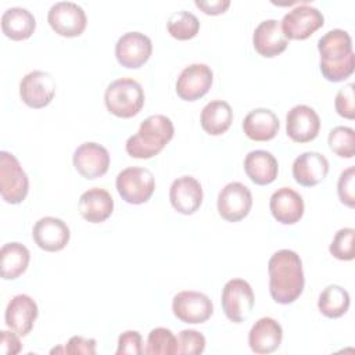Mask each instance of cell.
Returning <instances> with one entry per match:
<instances>
[{"mask_svg":"<svg viewBox=\"0 0 355 355\" xmlns=\"http://www.w3.org/2000/svg\"><path fill=\"white\" fill-rule=\"evenodd\" d=\"M269 293L277 304H293L304 291L302 261L293 250L276 251L268 262Z\"/></svg>","mask_w":355,"mask_h":355,"instance_id":"cell-1","label":"cell"},{"mask_svg":"<svg viewBox=\"0 0 355 355\" xmlns=\"http://www.w3.org/2000/svg\"><path fill=\"white\" fill-rule=\"evenodd\" d=\"M320 55L319 68L323 78L329 82H343L354 73L355 54L352 39L344 29H331L318 40Z\"/></svg>","mask_w":355,"mask_h":355,"instance_id":"cell-2","label":"cell"},{"mask_svg":"<svg viewBox=\"0 0 355 355\" xmlns=\"http://www.w3.org/2000/svg\"><path fill=\"white\" fill-rule=\"evenodd\" d=\"M173 133V122L166 115H150L140 123L139 130L128 137L126 153L137 159L153 158L172 140Z\"/></svg>","mask_w":355,"mask_h":355,"instance_id":"cell-3","label":"cell"},{"mask_svg":"<svg viewBox=\"0 0 355 355\" xmlns=\"http://www.w3.org/2000/svg\"><path fill=\"white\" fill-rule=\"evenodd\" d=\"M144 100L141 85L132 78H119L111 82L104 93L107 110L118 118L137 115L144 105Z\"/></svg>","mask_w":355,"mask_h":355,"instance_id":"cell-4","label":"cell"},{"mask_svg":"<svg viewBox=\"0 0 355 355\" xmlns=\"http://www.w3.org/2000/svg\"><path fill=\"white\" fill-rule=\"evenodd\" d=\"M115 186L125 202L139 205L151 198L155 190V179L147 168L129 166L116 175Z\"/></svg>","mask_w":355,"mask_h":355,"instance_id":"cell-5","label":"cell"},{"mask_svg":"<svg viewBox=\"0 0 355 355\" xmlns=\"http://www.w3.org/2000/svg\"><path fill=\"white\" fill-rule=\"evenodd\" d=\"M29 191V179L15 155L0 151V194L8 204L22 202Z\"/></svg>","mask_w":355,"mask_h":355,"instance_id":"cell-6","label":"cell"},{"mask_svg":"<svg viewBox=\"0 0 355 355\" xmlns=\"http://www.w3.org/2000/svg\"><path fill=\"white\" fill-rule=\"evenodd\" d=\"M220 302L230 322L243 323L250 318L254 309L255 297L248 282L244 279H232L223 286Z\"/></svg>","mask_w":355,"mask_h":355,"instance_id":"cell-7","label":"cell"},{"mask_svg":"<svg viewBox=\"0 0 355 355\" xmlns=\"http://www.w3.org/2000/svg\"><path fill=\"white\" fill-rule=\"evenodd\" d=\"M324 24L322 11L306 3L291 8L280 21L282 31L287 39L305 40Z\"/></svg>","mask_w":355,"mask_h":355,"instance_id":"cell-8","label":"cell"},{"mask_svg":"<svg viewBox=\"0 0 355 355\" xmlns=\"http://www.w3.org/2000/svg\"><path fill=\"white\" fill-rule=\"evenodd\" d=\"M47 22L57 35L76 37L86 29L87 17L79 4L73 1H58L50 7Z\"/></svg>","mask_w":355,"mask_h":355,"instance_id":"cell-9","label":"cell"},{"mask_svg":"<svg viewBox=\"0 0 355 355\" xmlns=\"http://www.w3.org/2000/svg\"><path fill=\"white\" fill-rule=\"evenodd\" d=\"M216 207L222 219L227 222H239L250 214L252 194L245 184L230 182L219 191Z\"/></svg>","mask_w":355,"mask_h":355,"instance_id":"cell-10","label":"cell"},{"mask_svg":"<svg viewBox=\"0 0 355 355\" xmlns=\"http://www.w3.org/2000/svg\"><path fill=\"white\" fill-rule=\"evenodd\" d=\"M172 311L179 320L190 324H198L207 322L212 316L214 304L204 293L184 290L173 297Z\"/></svg>","mask_w":355,"mask_h":355,"instance_id":"cell-11","label":"cell"},{"mask_svg":"<svg viewBox=\"0 0 355 355\" xmlns=\"http://www.w3.org/2000/svg\"><path fill=\"white\" fill-rule=\"evenodd\" d=\"M55 80L46 71H31L19 82L21 100L31 108H43L55 96Z\"/></svg>","mask_w":355,"mask_h":355,"instance_id":"cell-12","label":"cell"},{"mask_svg":"<svg viewBox=\"0 0 355 355\" xmlns=\"http://www.w3.org/2000/svg\"><path fill=\"white\" fill-rule=\"evenodd\" d=\"M153 53L151 39L141 32H126L115 44L116 61L129 69H137L144 65Z\"/></svg>","mask_w":355,"mask_h":355,"instance_id":"cell-13","label":"cell"},{"mask_svg":"<svg viewBox=\"0 0 355 355\" xmlns=\"http://www.w3.org/2000/svg\"><path fill=\"white\" fill-rule=\"evenodd\" d=\"M214 82V72L207 64H190L178 76L176 94L184 101H196L205 96Z\"/></svg>","mask_w":355,"mask_h":355,"instance_id":"cell-14","label":"cell"},{"mask_svg":"<svg viewBox=\"0 0 355 355\" xmlns=\"http://www.w3.org/2000/svg\"><path fill=\"white\" fill-rule=\"evenodd\" d=\"M72 162L78 173L85 179H97L108 171L110 153L98 143L86 141L73 151Z\"/></svg>","mask_w":355,"mask_h":355,"instance_id":"cell-15","label":"cell"},{"mask_svg":"<svg viewBox=\"0 0 355 355\" xmlns=\"http://www.w3.org/2000/svg\"><path fill=\"white\" fill-rule=\"evenodd\" d=\"M320 118L316 111L305 104L294 105L286 115L287 136L295 143H308L318 137Z\"/></svg>","mask_w":355,"mask_h":355,"instance_id":"cell-16","label":"cell"},{"mask_svg":"<svg viewBox=\"0 0 355 355\" xmlns=\"http://www.w3.org/2000/svg\"><path fill=\"white\" fill-rule=\"evenodd\" d=\"M32 237L36 245L49 252H57L65 248L71 232L68 225L55 216H44L36 220L32 229Z\"/></svg>","mask_w":355,"mask_h":355,"instance_id":"cell-17","label":"cell"},{"mask_svg":"<svg viewBox=\"0 0 355 355\" xmlns=\"http://www.w3.org/2000/svg\"><path fill=\"white\" fill-rule=\"evenodd\" d=\"M37 315L39 309L35 300L28 294H17L7 304L4 320L10 330L25 337L33 329Z\"/></svg>","mask_w":355,"mask_h":355,"instance_id":"cell-18","label":"cell"},{"mask_svg":"<svg viewBox=\"0 0 355 355\" xmlns=\"http://www.w3.org/2000/svg\"><path fill=\"white\" fill-rule=\"evenodd\" d=\"M169 200L179 214L193 215L202 204L201 183L190 175L175 179L169 189Z\"/></svg>","mask_w":355,"mask_h":355,"instance_id":"cell-19","label":"cell"},{"mask_svg":"<svg viewBox=\"0 0 355 355\" xmlns=\"http://www.w3.org/2000/svg\"><path fill=\"white\" fill-rule=\"evenodd\" d=\"M269 209L282 225H294L302 218L305 205L300 193L291 187H280L270 196Z\"/></svg>","mask_w":355,"mask_h":355,"instance_id":"cell-20","label":"cell"},{"mask_svg":"<svg viewBox=\"0 0 355 355\" xmlns=\"http://www.w3.org/2000/svg\"><path fill=\"white\" fill-rule=\"evenodd\" d=\"M252 44L258 54L272 58L287 49L288 39L284 36L277 19H265L255 28L252 33Z\"/></svg>","mask_w":355,"mask_h":355,"instance_id":"cell-21","label":"cell"},{"mask_svg":"<svg viewBox=\"0 0 355 355\" xmlns=\"http://www.w3.org/2000/svg\"><path fill=\"white\" fill-rule=\"evenodd\" d=\"M327 173L329 161L323 154L316 151H305L293 162V178L304 187L316 186L324 180Z\"/></svg>","mask_w":355,"mask_h":355,"instance_id":"cell-22","label":"cell"},{"mask_svg":"<svg viewBox=\"0 0 355 355\" xmlns=\"http://www.w3.org/2000/svg\"><path fill=\"white\" fill-rule=\"evenodd\" d=\"M282 340L283 329L280 323L269 316L258 319L248 333V345L252 352L259 355L275 352Z\"/></svg>","mask_w":355,"mask_h":355,"instance_id":"cell-23","label":"cell"},{"mask_svg":"<svg viewBox=\"0 0 355 355\" xmlns=\"http://www.w3.org/2000/svg\"><path fill=\"white\" fill-rule=\"evenodd\" d=\"M79 214L90 223H101L107 220L114 211V198L100 187H93L82 193L79 197Z\"/></svg>","mask_w":355,"mask_h":355,"instance_id":"cell-24","label":"cell"},{"mask_svg":"<svg viewBox=\"0 0 355 355\" xmlns=\"http://www.w3.org/2000/svg\"><path fill=\"white\" fill-rule=\"evenodd\" d=\"M279 128V118L269 108H255L243 119V130L254 141L272 140L277 135Z\"/></svg>","mask_w":355,"mask_h":355,"instance_id":"cell-25","label":"cell"},{"mask_svg":"<svg viewBox=\"0 0 355 355\" xmlns=\"http://www.w3.org/2000/svg\"><path fill=\"white\" fill-rule=\"evenodd\" d=\"M244 171L252 183L266 186L277 178L279 164L270 151L252 150L244 158Z\"/></svg>","mask_w":355,"mask_h":355,"instance_id":"cell-26","label":"cell"},{"mask_svg":"<svg viewBox=\"0 0 355 355\" xmlns=\"http://www.w3.org/2000/svg\"><path fill=\"white\" fill-rule=\"evenodd\" d=\"M36 29L33 14L24 7H10L1 15V31L11 40L29 39Z\"/></svg>","mask_w":355,"mask_h":355,"instance_id":"cell-27","label":"cell"},{"mask_svg":"<svg viewBox=\"0 0 355 355\" xmlns=\"http://www.w3.org/2000/svg\"><path fill=\"white\" fill-rule=\"evenodd\" d=\"M31 261L29 250L18 243L11 241L0 250V273L4 280L18 279L26 269Z\"/></svg>","mask_w":355,"mask_h":355,"instance_id":"cell-28","label":"cell"},{"mask_svg":"<svg viewBox=\"0 0 355 355\" xmlns=\"http://www.w3.org/2000/svg\"><path fill=\"white\" fill-rule=\"evenodd\" d=\"M201 128L211 136L225 133L233 122V111L227 101L212 100L201 111Z\"/></svg>","mask_w":355,"mask_h":355,"instance_id":"cell-29","label":"cell"},{"mask_svg":"<svg viewBox=\"0 0 355 355\" xmlns=\"http://www.w3.org/2000/svg\"><path fill=\"white\" fill-rule=\"evenodd\" d=\"M349 294L338 284H329L323 288L318 300V308L322 315L336 319L347 313L349 308Z\"/></svg>","mask_w":355,"mask_h":355,"instance_id":"cell-30","label":"cell"},{"mask_svg":"<svg viewBox=\"0 0 355 355\" xmlns=\"http://www.w3.org/2000/svg\"><path fill=\"white\" fill-rule=\"evenodd\" d=\"M168 33L178 40H189L193 39L200 31L198 18L186 10L175 11L169 15L166 22Z\"/></svg>","mask_w":355,"mask_h":355,"instance_id":"cell-31","label":"cell"},{"mask_svg":"<svg viewBox=\"0 0 355 355\" xmlns=\"http://www.w3.org/2000/svg\"><path fill=\"white\" fill-rule=\"evenodd\" d=\"M178 352V338L166 327H155L148 333L144 354L173 355Z\"/></svg>","mask_w":355,"mask_h":355,"instance_id":"cell-32","label":"cell"},{"mask_svg":"<svg viewBox=\"0 0 355 355\" xmlns=\"http://www.w3.org/2000/svg\"><path fill=\"white\" fill-rule=\"evenodd\" d=\"M329 148L341 158H352L355 155V130L349 126H336L327 137Z\"/></svg>","mask_w":355,"mask_h":355,"instance_id":"cell-33","label":"cell"},{"mask_svg":"<svg viewBox=\"0 0 355 355\" xmlns=\"http://www.w3.org/2000/svg\"><path fill=\"white\" fill-rule=\"evenodd\" d=\"M354 227H343L334 234L329 251L330 254L340 261H352L354 259Z\"/></svg>","mask_w":355,"mask_h":355,"instance_id":"cell-34","label":"cell"},{"mask_svg":"<svg viewBox=\"0 0 355 355\" xmlns=\"http://www.w3.org/2000/svg\"><path fill=\"white\" fill-rule=\"evenodd\" d=\"M205 337L202 333L184 329L178 336V352L179 355H198L205 349Z\"/></svg>","mask_w":355,"mask_h":355,"instance_id":"cell-35","label":"cell"},{"mask_svg":"<svg viewBox=\"0 0 355 355\" xmlns=\"http://www.w3.org/2000/svg\"><path fill=\"white\" fill-rule=\"evenodd\" d=\"M354 180H355V168L348 166L340 173L338 182H337V193H338L340 201L349 208H354L355 205Z\"/></svg>","mask_w":355,"mask_h":355,"instance_id":"cell-36","label":"cell"},{"mask_svg":"<svg viewBox=\"0 0 355 355\" xmlns=\"http://www.w3.org/2000/svg\"><path fill=\"white\" fill-rule=\"evenodd\" d=\"M143 352V338L139 331L128 330L119 336L116 355H141Z\"/></svg>","mask_w":355,"mask_h":355,"instance_id":"cell-37","label":"cell"},{"mask_svg":"<svg viewBox=\"0 0 355 355\" xmlns=\"http://www.w3.org/2000/svg\"><path fill=\"white\" fill-rule=\"evenodd\" d=\"M334 108L337 114L347 119L355 118V108H354V83H348L347 86L341 87L334 98Z\"/></svg>","mask_w":355,"mask_h":355,"instance_id":"cell-38","label":"cell"},{"mask_svg":"<svg viewBox=\"0 0 355 355\" xmlns=\"http://www.w3.org/2000/svg\"><path fill=\"white\" fill-rule=\"evenodd\" d=\"M64 352L69 355H94L96 354V340L86 338L82 336H73L68 340L64 347Z\"/></svg>","mask_w":355,"mask_h":355,"instance_id":"cell-39","label":"cell"},{"mask_svg":"<svg viewBox=\"0 0 355 355\" xmlns=\"http://www.w3.org/2000/svg\"><path fill=\"white\" fill-rule=\"evenodd\" d=\"M0 351L3 355H15L22 351V344L15 331H0Z\"/></svg>","mask_w":355,"mask_h":355,"instance_id":"cell-40","label":"cell"},{"mask_svg":"<svg viewBox=\"0 0 355 355\" xmlns=\"http://www.w3.org/2000/svg\"><path fill=\"white\" fill-rule=\"evenodd\" d=\"M194 4L207 15H219L229 8L230 0H196Z\"/></svg>","mask_w":355,"mask_h":355,"instance_id":"cell-41","label":"cell"}]
</instances>
